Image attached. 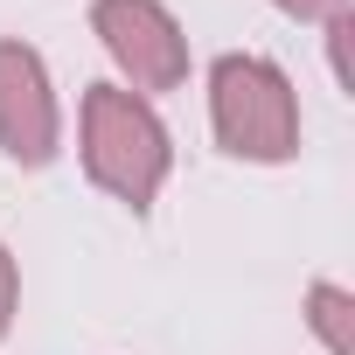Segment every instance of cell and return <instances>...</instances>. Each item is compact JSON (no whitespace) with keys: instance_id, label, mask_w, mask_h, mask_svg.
<instances>
[{"instance_id":"cell-1","label":"cell","mask_w":355,"mask_h":355,"mask_svg":"<svg viewBox=\"0 0 355 355\" xmlns=\"http://www.w3.org/2000/svg\"><path fill=\"white\" fill-rule=\"evenodd\" d=\"M77 167L125 216H153V202L174 182V132H167L160 105L132 98L112 77L84 84V98H77Z\"/></svg>"},{"instance_id":"cell-2","label":"cell","mask_w":355,"mask_h":355,"mask_svg":"<svg viewBox=\"0 0 355 355\" xmlns=\"http://www.w3.org/2000/svg\"><path fill=\"white\" fill-rule=\"evenodd\" d=\"M202 98H209V139H216V153H230L244 167H286V160H300L306 119H300V91H293V77H286L279 56H265V49H223V56H209Z\"/></svg>"},{"instance_id":"cell-3","label":"cell","mask_w":355,"mask_h":355,"mask_svg":"<svg viewBox=\"0 0 355 355\" xmlns=\"http://www.w3.org/2000/svg\"><path fill=\"white\" fill-rule=\"evenodd\" d=\"M91 35H98V49L112 63V84H125L146 105L182 91L189 70H196L189 28L167 0H91Z\"/></svg>"},{"instance_id":"cell-4","label":"cell","mask_w":355,"mask_h":355,"mask_svg":"<svg viewBox=\"0 0 355 355\" xmlns=\"http://www.w3.org/2000/svg\"><path fill=\"white\" fill-rule=\"evenodd\" d=\"M63 146H70V119L49 56L21 35H0V153H8V167L42 174L63 160Z\"/></svg>"},{"instance_id":"cell-5","label":"cell","mask_w":355,"mask_h":355,"mask_svg":"<svg viewBox=\"0 0 355 355\" xmlns=\"http://www.w3.org/2000/svg\"><path fill=\"white\" fill-rule=\"evenodd\" d=\"M300 320H306L320 355H355V293L341 279H313L300 293Z\"/></svg>"},{"instance_id":"cell-6","label":"cell","mask_w":355,"mask_h":355,"mask_svg":"<svg viewBox=\"0 0 355 355\" xmlns=\"http://www.w3.org/2000/svg\"><path fill=\"white\" fill-rule=\"evenodd\" d=\"M320 42H327V77L341 98H355V63H348V42H355V8H341L334 21H320Z\"/></svg>"},{"instance_id":"cell-7","label":"cell","mask_w":355,"mask_h":355,"mask_svg":"<svg viewBox=\"0 0 355 355\" xmlns=\"http://www.w3.org/2000/svg\"><path fill=\"white\" fill-rule=\"evenodd\" d=\"M15 320H21V258L8 251V237H0V341L15 334Z\"/></svg>"},{"instance_id":"cell-8","label":"cell","mask_w":355,"mask_h":355,"mask_svg":"<svg viewBox=\"0 0 355 355\" xmlns=\"http://www.w3.org/2000/svg\"><path fill=\"white\" fill-rule=\"evenodd\" d=\"M272 15H286V21H300V28H320V21H334L348 0H265Z\"/></svg>"}]
</instances>
